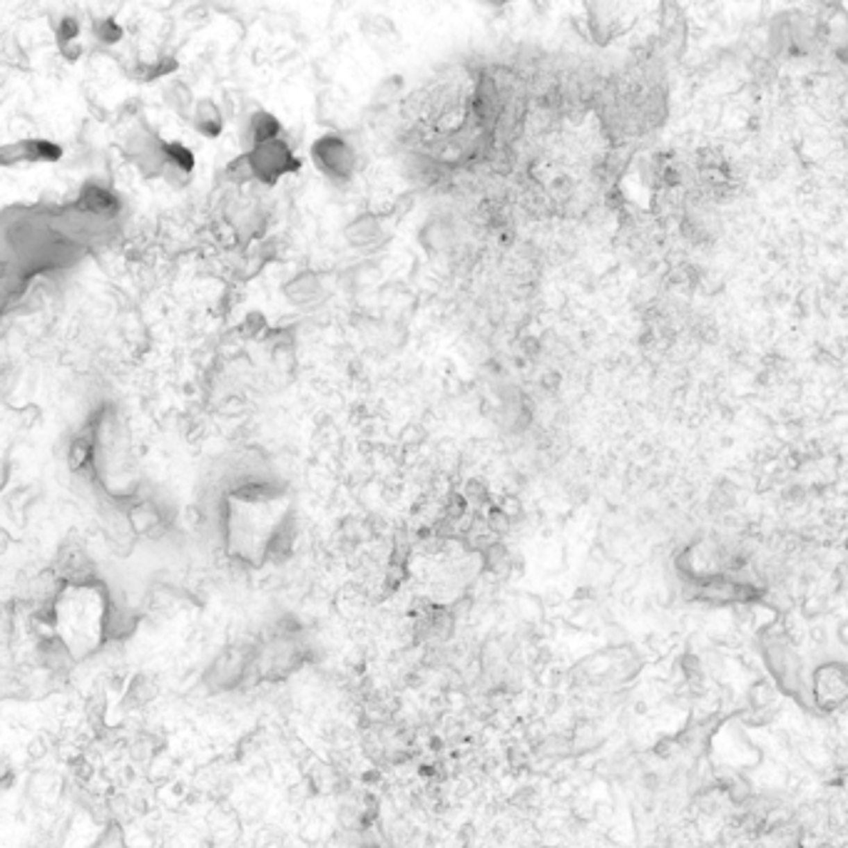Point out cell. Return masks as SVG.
<instances>
[{"label": "cell", "mask_w": 848, "mask_h": 848, "mask_svg": "<svg viewBox=\"0 0 848 848\" xmlns=\"http://www.w3.org/2000/svg\"><path fill=\"white\" fill-rule=\"evenodd\" d=\"M813 692L824 706L843 701L848 697V672L836 665L821 667L816 672V679H813Z\"/></svg>", "instance_id": "obj_1"}]
</instances>
